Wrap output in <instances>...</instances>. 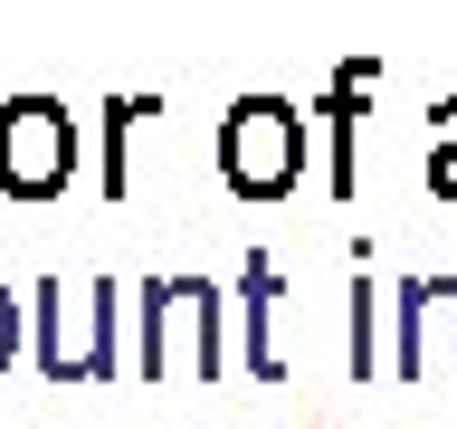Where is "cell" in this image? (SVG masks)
I'll return each mask as SVG.
<instances>
[]
</instances>
